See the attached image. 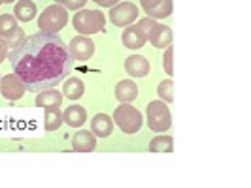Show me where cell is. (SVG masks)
Returning <instances> with one entry per match:
<instances>
[{
    "label": "cell",
    "instance_id": "obj_12",
    "mask_svg": "<svg viewBox=\"0 0 251 188\" xmlns=\"http://www.w3.org/2000/svg\"><path fill=\"white\" fill-rule=\"evenodd\" d=\"M85 121H87V111L79 104H72L63 111V123H66L70 128H81Z\"/></svg>",
    "mask_w": 251,
    "mask_h": 188
},
{
    "label": "cell",
    "instance_id": "obj_21",
    "mask_svg": "<svg viewBox=\"0 0 251 188\" xmlns=\"http://www.w3.org/2000/svg\"><path fill=\"white\" fill-rule=\"evenodd\" d=\"M150 150L151 152H172L174 150V139H172V136L159 134L150 141Z\"/></svg>",
    "mask_w": 251,
    "mask_h": 188
},
{
    "label": "cell",
    "instance_id": "obj_32",
    "mask_svg": "<svg viewBox=\"0 0 251 188\" xmlns=\"http://www.w3.org/2000/svg\"><path fill=\"white\" fill-rule=\"evenodd\" d=\"M0 4H4V2H2V0H0Z\"/></svg>",
    "mask_w": 251,
    "mask_h": 188
},
{
    "label": "cell",
    "instance_id": "obj_28",
    "mask_svg": "<svg viewBox=\"0 0 251 188\" xmlns=\"http://www.w3.org/2000/svg\"><path fill=\"white\" fill-rule=\"evenodd\" d=\"M8 51H10V47H8V42H6V38L0 36V64L6 61V57H8Z\"/></svg>",
    "mask_w": 251,
    "mask_h": 188
},
{
    "label": "cell",
    "instance_id": "obj_19",
    "mask_svg": "<svg viewBox=\"0 0 251 188\" xmlns=\"http://www.w3.org/2000/svg\"><path fill=\"white\" fill-rule=\"evenodd\" d=\"M83 92H85V85H83V81H81L79 77H70V79H66V83H64V87H63V96H66L68 100L75 102L83 96Z\"/></svg>",
    "mask_w": 251,
    "mask_h": 188
},
{
    "label": "cell",
    "instance_id": "obj_10",
    "mask_svg": "<svg viewBox=\"0 0 251 188\" xmlns=\"http://www.w3.org/2000/svg\"><path fill=\"white\" fill-rule=\"evenodd\" d=\"M150 61L144 55H130L125 61V72L130 77H146L150 74Z\"/></svg>",
    "mask_w": 251,
    "mask_h": 188
},
{
    "label": "cell",
    "instance_id": "obj_31",
    "mask_svg": "<svg viewBox=\"0 0 251 188\" xmlns=\"http://www.w3.org/2000/svg\"><path fill=\"white\" fill-rule=\"evenodd\" d=\"M2 2H6V4H12V2H17V0H2Z\"/></svg>",
    "mask_w": 251,
    "mask_h": 188
},
{
    "label": "cell",
    "instance_id": "obj_22",
    "mask_svg": "<svg viewBox=\"0 0 251 188\" xmlns=\"http://www.w3.org/2000/svg\"><path fill=\"white\" fill-rule=\"evenodd\" d=\"M17 28H19V25H17V19L13 15H10V13H2L0 15V36L8 40Z\"/></svg>",
    "mask_w": 251,
    "mask_h": 188
},
{
    "label": "cell",
    "instance_id": "obj_29",
    "mask_svg": "<svg viewBox=\"0 0 251 188\" xmlns=\"http://www.w3.org/2000/svg\"><path fill=\"white\" fill-rule=\"evenodd\" d=\"M95 4H99V6H102V8H112V6H115L119 0H93Z\"/></svg>",
    "mask_w": 251,
    "mask_h": 188
},
{
    "label": "cell",
    "instance_id": "obj_1",
    "mask_svg": "<svg viewBox=\"0 0 251 188\" xmlns=\"http://www.w3.org/2000/svg\"><path fill=\"white\" fill-rule=\"evenodd\" d=\"M72 57L59 34L36 32L26 36L10 51L13 72L25 83L26 90L57 87L72 70Z\"/></svg>",
    "mask_w": 251,
    "mask_h": 188
},
{
    "label": "cell",
    "instance_id": "obj_2",
    "mask_svg": "<svg viewBox=\"0 0 251 188\" xmlns=\"http://www.w3.org/2000/svg\"><path fill=\"white\" fill-rule=\"evenodd\" d=\"M68 23V12L63 4H51L38 17V26L42 32L59 34Z\"/></svg>",
    "mask_w": 251,
    "mask_h": 188
},
{
    "label": "cell",
    "instance_id": "obj_15",
    "mask_svg": "<svg viewBox=\"0 0 251 188\" xmlns=\"http://www.w3.org/2000/svg\"><path fill=\"white\" fill-rule=\"evenodd\" d=\"M138 96V85L130 79H123L115 85V98L121 102V104H130V102L136 100Z\"/></svg>",
    "mask_w": 251,
    "mask_h": 188
},
{
    "label": "cell",
    "instance_id": "obj_26",
    "mask_svg": "<svg viewBox=\"0 0 251 188\" xmlns=\"http://www.w3.org/2000/svg\"><path fill=\"white\" fill-rule=\"evenodd\" d=\"M23 40H25V32H23V28L19 26V28H17V30L13 32L12 36L6 40V42H8V47H12V49H13V47H15L17 43H21Z\"/></svg>",
    "mask_w": 251,
    "mask_h": 188
},
{
    "label": "cell",
    "instance_id": "obj_25",
    "mask_svg": "<svg viewBox=\"0 0 251 188\" xmlns=\"http://www.w3.org/2000/svg\"><path fill=\"white\" fill-rule=\"evenodd\" d=\"M172 59H174V51H172V45H168L166 47V53H164V72L168 75H172L174 74V68H172Z\"/></svg>",
    "mask_w": 251,
    "mask_h": 188
},
{
    "label": "cell",
    "instance_id": "obj_11",
    "mask_svg": "<svg viewBox=\"0 0 251 188\" xmlns=\"http://www.w3.org/2000/svg\"><path fill=\"white\" fill-rule=\"evenodd\" d=\"M91 132L100 139H106L113 132V119L106 113H97L91 121Z\"/></svg>",
    "mask_w": 251,
    "mask_h": 188
},
{
    "label": "cell",
    "instance_id": "obj_14",
    "mask_svg": "<svg viewBox=\"0 0 251 188\" xmlns=\"http://www.w3.org/2000/svg\"><path fill=\"white\" fill-rule=\"evenodd\" d=\"M121 40H123V45H125L126 49H140V47H144L146 42H148V38L142 34V30H140L136 25L125 26Z\"/></svg>",
    "mask_w": 251,
    "mask_h": 188
},
{
    "label": "cell",
    "instance_id": "obj_16",
    "mask_svg": "<svg viewBox=\"0 0 251 188\" xmlns=\"http://www.w3.org/2000/svg\"><path fill=\"white\" fill-rule=\"evenodd\" d=\"M148 40L151 42L153 47H157V49H166L168 45H172V30L166 25H159V23H157V26L151 30V34Z\"/></svg>",
    "mask_w": 251,
    "mask_h": 188
},
{
    "label": "cell",
    "instance_id": "obj_18",
    "mask_svg": "<svg viewBox=\"0 0 251 188\" xmlns=\"http://www.w3.org/2000/svg\"><path fill=\"white\" fill-rule=\"evenodd\" d=\"M38 8L32 0H17L15 2V8H13V17L21 23H28L36 17Z\"/></svg>",
    "mask_w": 251,
    "mask_h": 188
},
{
    "label": "cell",
    "instance_id": "obj_5",
    "mask_svg": "<svg viewBox=\"0 0 251 188\" xmlns=\"http://www.w3.org/2000/svg\"><path fill=\"white\" fill-rule=\"evenodd\" d=\"M146 119H148V126H150L153 132H166L170 125H172V115L170 109L166 105V102L163 100H155L150 102L148 107H146Z\"/></svg>",
    "mask_w": 251,
    "mask_h": 188
},
{
    "label": "cell",
    "instance_id": "obj_23",
    "mask_svg": "<svg viewBox=\"0 0 251 188\" xmlns=\"http://www.w3.org/2000/svg\"><path fill=\"white\" fill-rule=\"evenodd\" d=\"M172 88H174V83H172V79H164L159 83V87H157V94H159V98L166 104H170V102L174 100V96H172Z\"/></svg>",
    "mask_w": 251,
    "mask_h": 188
},
{
    "label": "cell",
    "instance_id": "obj_17",
    "mask_svg": "<svg viewBox=\"0 0 251 188\" xmlns=\"http://www.w3.org/2000/svg\"><path fill=\"white\" fill-rule=\"evenodd\" d=\"M63 92H59L57 88H44V90H40L36 96V104L38 107H53V105H57V107H61V104H63Z\"/></svg>",
    "mask_w": 251,
    "mask_h": 188
},
{
    "label": "cell",
    "instance_id": "obj_3",
    "mask_svg": "<svg viewBox=\"0 0 251 188\" xmlns=\"http://www.w3.org/2000/svg\"><path fill=\"white\" fill-rule=\"evenodd\" d=\"M113 121L125 134H136L144 125V117L140 109H136L132 104H121L113 111Z\"/></svg>",
    "mask_w": 251,
    "mask_h": 188
},
{
    "label": "cell",
    "instance_id": "obj_8",
    "mask_svg": "<svg viewBox=\"0 0 251 188\" xmlns=\"http://www.w3.org/2000/svg\"><path fill=\"white\" fill-rule=\"evenodd\" d=\"M68 53H70V57L75 59V61H89L95 55V43H93L91 38L79 34V36L70 40Z\"/></svg>",
    "mask_w": 251,
    "mask_h": 188
},
{
    "label": "cell",
    "instance_id": "obj_20",
    "mask_svg": "<svg viewBox=\"0 0 251 188\" xmlns=\"http://www.w3.org/2000/svg\"><path fill=\"white\" fill-rule=\"evenodd\" d=\"M44 121H46V130L48 132H55L59 130L61 125H63V111L61 107L53 105V107H46V115H44Z\"/></svg>",
    "mask_w": 251,
    "mask_h": 188
},
{
    "label": "cell",
    "instance_id": "obj_13",
    "mask_svg": "<svg viewBox=\"0 0 251 188\" xmlns=\"http://www.w3.org/2000/svg\"><path fill=\"white\" fill-rule=\"evenodd\" d=\"M72 149L77 152H91L97 149V136L87 130H79L75 132L72 138Z\"/></svg>",
    "mask_w": 251,
    "mask_h": 188
},
{
    "label": "cell",
    "instance_id": "obj_7",
    "mask_svg": "<svg viewBox=\"0 0 251 188\" xmlns=\"http://www.w3.org/2000/svg\"><path fill=\"white\" fill-rule=\"evenodd\" d=\"M25 90L26 87L25 83H23V79L15 72L0 77V92H2V96L6 100H19V98H23Z\"/></svg>",
    "mask_w": 251,
    "mask_h": 188
},
{
    "label": "cell",
    "instance_id": "obj_6",
    "mask_svg": "<svg viewBox=\"0 0 251 188\" xmlns=\"http://www.w3.org/2000/svg\"><path fill=\"white\" fill-rule=\"evenodd\" d=\"M138 8L132 2H117L110 10V21L115 26H128L138 19Z\"/></svg>",
    "mask_w": 251,
    "mask_h": 188
},
{
    "label": "cell",
    "instance_id": "obj_27",
    "mask_svg": "<svg viewBox=\"0 0 251 188\" xmlns=\"http://www.w3.org/2000/svg\"><path fill=\"white\" fill-rule=\"evenodd\" d=\"M85 4H87V0H66L64 2V8L66 10H81Z\"/></svg>",
    "mask_w": 251,
    "mask_h": 188
},
{
    "label": "cell",
    "instance_id": "obj_30",
    "mask_svg": "<svg viewBox=\"0 0 251 188\" xmlns=\"http://www.w3.org/2000/svg\"><path fill=\"white\" fill-rule=\"evenodd\" d=\"M53 2H55V4H63L64 6V2H66V0H53Z\"/></svg>",
    "mask_w": 251,
    "mask_h": 188
},
{
    "label": "cell",
    "instance_id": "obj_4",
    "mask_svg": "<svg viewBox=\"0 0 251 188\" xmlns=\"http://www.w3.org/2000/svg\"><path fill=\"white\" fill-rule=\"evenodd\" d=\"M72 25H74V28L79 34L91 36V34H97V32L104 30L106 17L99 10H81V12H77L74 15Z\"/></svg>",
    "mask_w": 251,
    "mask_h": 188
},
{
    "label": "cell",
    "instance_id": "obj_24",
    "mask_svg": "<svg viewBox=\"0 0 251 188\" xmlns=\"http://www.w3.org/2000/svg\"><path fill=\"white\" fill-rule=\"evenodd\" d=\"M142 30V34L146 38H150L151 34V30L157 26V21L155 19H151V17H146V19H142V21H138V25H136Z\"/></svg>",
    "mask_w": 251,
    "mask_h": 188
},
{
    "label": "cell",
    "instance_id": "obj_9",
    "mask_svg": "<svg viewBox=\"0 0 251 188\" xmlns=\"http://www.w3.org/2000/svg\"><path fill=\"white\" fill-rule=\"evenodd\" d=\"M140 6L151 19H166L172 13V0H140Z\"/></svg>",
    "mask_w": 251,
    "mask_h": 188
}]
</instances>
